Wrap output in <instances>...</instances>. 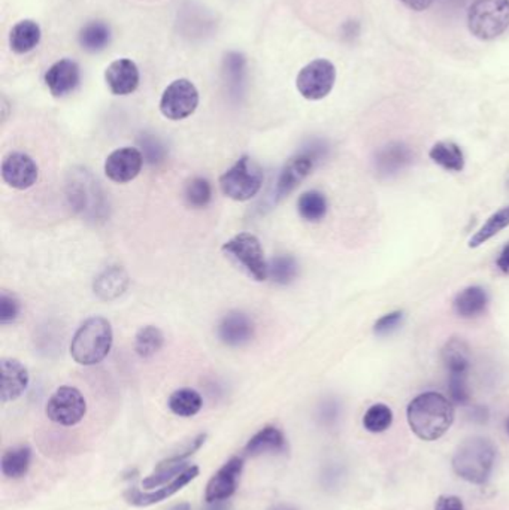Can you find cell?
<instances>
[{
  "mask_svg": "<svg viewBox=\"0 0 509 510\" xmlns=\"http://www.w3.org/2000/svg\"><path fill=\"white\" fill-rule=\"evenodd\" d=\"M165 343V336L161 328L146 326L137 332L135 337V351L141 358H150L161 351Z\"/></svg>",
  "mask_w": 509,
  "mask_h": 510,
  "instance_id": "31",
  "label": "cell"
},
{
  "mask_svg": "<svg viewBox=\"0 0 509 510\" xmlns=\"http://www.w3.org/2000/svg\"><path fill=\"white\" fill-rule=\"evenodd\" d=\"M32 463V450L28 446H15L2 455L0 468L8 479H21L27 475Z\"/></svg>",
  "mask_w": 509,
  "mask_h": 510,
  "instance_id": "26",
  "label": "cell"
},
{
  "mask_svg": "<svg viewBox=\"0 0 509 510\" xmlns=\"http://www.w3.org/2000/svg\"><path fill=\"white\" fill-rule=\"evenodd\" d=\"M41 27L34 20H23L15 24L10 33V47L15 54H27L34 51L41 43Z\"/></svg>",
  "mask_w": 509,
  "mask_h": 510,
  "instance_id": "23",
  "label": "cell"
},
{
  "mask_svg": "<svg viewBox=\"0 0 509 510\" xmlns=\"http://www.w3.org/2000/svg\"><path fill=\"white\" fill-rule=\"evenodd\" d=\"M185 200L192 208H205L213 199V188L205 178H193L187 184L184 192Z\"/></svg>",
  "mask_w": 509,
  "mask_h": 510,
  "instance_id": "36",
  "label": "cell"
},
{
  "mask_svg": "<svg viewBox=\"0 0 509 510\" xmlns=\"http://www.w3.org/2000/svg\"><path fill=\"white\" fill-rule=\"evenodd\" d=\"M399 2L403 4L408 10L423 12V11L429 10L435 0H399Z\"/></svg>",
  "mask_w": 509,
  "mask_h": 510,
  "instance_id": "41",
  "label": "cell"
},
{
  "mask_svg": "<svg viewBox=\"0 0 509 510\" xmlns=\"http://www.w3.org/2000/svg\"><path fill=\"white\" fill-rule=\"evenodd\" d=\"M189 463H172L169 459H166L163 463L159 464L156 472L150 475L148 478L144 479L142 487L145 490H156V488L163 487L168 483H172L178 475L184 472L185 468L189 467Z\"/></svg>",
  "mask_w": 509,
  "mask_h": 510,
  "instance_id": "32",
  "label": "cell"
},
{
  "mask_svg": "<svg viewBox=\"0 0 509 510\" xmlns=\"http://www.w3.org/2000/svg\"><path fill=\"white\" fill-rule=\"evenodd\" d=\"M168 406H169L170 412L175 413L176 417L192 418L198 415L202 409V396L196 389H176L175 393L170 394Z\"/></svg>",
  "mask_w": 509,
  "mask_h": 510,
  "instance_id": "28",
  "label": "cell"
},
{
  "mask_svg": "<svg viewBox=\"0 0 509 510\" xmlns=\"http://www.w3.org/2000/svg\"><path fill=\"white\" fill-rule=\"evenodd\" d=\"M139 69L130 59H118L113 61L105 71V82L109 91L115 96H129L139 87Z\"/></svg>",
  "mask_w": 509,
  "mask_h": 510,
  "instance_id": "14",
  "label": "cell"
},
{
  "mask_svg": "<svg viewBox=\"0 0 509 510\" xmlns=\"http://www.w3.org/2000/svg\"><path fill=\"white\" fill-rule=\"evenodd\" d=\"M335 82V65L325 59H317L301 69L296 78V89L307 100H321L331 94Z\"/></svg>",
  "mask_w": 509,
  "mask_h": 510,
  "instance_id": "8",
  "label": "cell"
},
{
  "mask_svg": "<svg viewBox=\"0 0 509 510\" xmlns=\"http://www.w3.org/2000/svg\"><path fill=\"white\" fill-rule=\"evenodd\" d=\"M223 253L246 271L247 275L257 282L269 278V266L264 258L263 248L254 234L239 233L223 245Z\"/></svg>",
  "mask_w": 509,
  "mask_h": 510,
  "instance_id": "6",
  "label": "cell"
},
{
  "mask_svg": "<svg viewBox=\"0 0 509 510\" xmlns=\"http://www.w3.org/2000/svg\"><path fill=\"white\" fill-rule=\"evenodd\" d=\"M456 411L450 398L427 391L412 398L406 409V420L419 439L435 442L441 439L453 426Z\"/></svg>",
  "mask_w": 509,
  "mask_h": 510,
  "instance_id": "1",
  "label": "cell"
},
{
  "mask_svg": "<svg viewBox=\"0 0 509 510\" xmlns=\"http://www.w3.org/2000/svg\"><path fill=\"white\" fill-rule=\"evenodd\" d=\"M111 38H113V32H111L109 24L99 20L85 23L78 33L80 47L91 54L104 51L105 48L111 43Z\"/></svg>",
  "mask_w": 509,
  "mask_h": 510,
  "instance_id": "24",
  "label": "cell"
},
{
  "mask_svg": "<svg viewBox=\"0 0 509 510\" xmlns=\"http://www.w3.org/2000/svg\"><path fill=\"white\" fill-rule=\"evenodd\" d=\"M207 510H229L224 501H215V503H208Z\"/></svg>",
  "mask_w": 509,
  "mask_h": 510,
  "instance_id": "43",
  "label": "cell"
},
{
  "mask_svg": "<svg viewBox=\"0 0 509 510\" xmlns=\"http://www.w3.org/2000/svg\"><path fill=\"white\" fill-rule=\"evenodd\" d=\"M325 153V146L321 145V144H314L311 150L301 153V154L294 155L288 160L287 163L284 164L281 174H279L278 183L275 188V201H281L290 192H294L303 179L311 174L317 159H320Z\"/></svg>",
  "mask_w": 509,
  "mask_h": 510,
  "instance_id": "10",
  "label": "cell"
},
{
  "mask_svg": "<svg viewBox=\"0 0 509 510\" xmlns=\"http://www.w3.org/2000/svg\"><path fill=\"white\" fill-rule=\"evenodd\" d=\"M170 510H192V506L189 503H181V505H176Z\"/></svg>",
  "mask_w": 509,
  "mask_h": 510,
  "instance_id": "45",
  "label": "cell"
},
{
  "mask_svg": "<svg viewBox=\"0 0 509 510\" xmlns=\"http://www.w3.org/2000/svg\"><path fill=\"white\" fill-rule=\"evenodd\" d=\"M129 277L121 267H109L96 278L95 293L102 300H114L128 290Z\"/></svg>",
  "mask_w": 509,
  "mask_h": 510,
  "instance_id": "25",
  "label": "cell"
},
{
  "mask_svg": "<svg viewBox=\"0 0 509 510\" xmlns=\"http://www.w3.org/2000/svg\"><path fill=\"white\" fill-rule=\"evenodd\" d=\"M2 403L14 402L23 396L27 389V369L21 361L15 358H4L2 360Z\"/></svg>",
  "mask_w": 509,
  "mask_h": 510,
  "instance_id": "18",
  "label": "cell"
},
{
  "mask_svg": "<svg viewBox=\"0 0 509 510\" xmlns=\"http://www.w3.org/2000/svg\"><path fill=\"white\" fill-rule=\"evenodd\" d=\"M45 413L48 420L62 427H74L84 420L87 402L80 389L63 385L48 398Z\"/></svg>",
  "mask_w": 509,
  "mask_h": 510,
  "instance_id": "7",
  "label": "cell"
},
{
  "mask_svg": "<svg viewBox=\"0 0 509 510\" xmlns=\"http://www.w3.org/2000/svg\"><path fill=\"white\" fill-rule=\"evenodd\" d=\"M497 267L504 273H509V244L505 245L499 258H497Z\"/></svg>",
  "mask_w": 509,
  "mask_h": 510,
  "instance_id": "42",
  "label": "cell"
},
{
  "mask_svg": "<svg viewBox=\"0 0 509 510\" xmlns=\"http://www.w3.org/2000/svg\"><path fill=\"white\" fill-rule=\"evenodd\" d=\"M199 467L198 466H189L185 468L184 472L178 475L172 483L168 485H163L161 488H157L156 491L153 492H141L137 490L129 491L126 494L129 503L133 506H152L161 501L166 500L168 497L174 496L175 492L181 491L187 483H192L193 479L198 478Z\"/></svg>",
  "mask_w": 509,
  "mask_h": 510,
  "instance_id": "16",
  "label": "cell"
},
{
  "mask_svg": "<svg viewBox=\"0 0 509 510\" xmlns=\"http://www.w3.org/2000/svg\"><path fill=\"white\" fill-rule=\"evenodd\" d=\"M429 157L434 163L450 172H462L465 169L463 151L451 141L436 142L429 151Z\"/></svg>",
  "mask_w": 509,
  "mask_h": 510,
  "instance_id": "27",
  "label": "cell"
},
{
  "mask_svg": "<svg viewBox=\"0 0 509 510\" xmlns=\"http://www.w3.org/2000/svg\"><path fill=\"white\" fill-rule=\"evenodd\" d=\"M442 361L450 376H467L471 370V349L458 337L450 339L442 349Z\"/></svg>",
  "mask_w": 509,
  "mask_h": 510,
  "instance_id": "21",
  "label": "cell"
},
{
  "mask_svg": "<svg viewBox=\"0 0 509 510\" xmlns=\"http://www.w3.org/2000/svg\"><path fill=\"white\" fill-rule=\"evenodd\" d=\"M412 159H414V154L410 146L402 142H392L377 151L373 164L377 169V174L387 178L408 168L412 163Z\"/></svg>",
  "mask_w": 509,
  "mask_h": 510,
  "instance_id": "17",
  "label": "cell"
},
{
  "mask_svg": "<svg viewBox=\"0 0 509 510\" xmlns=\"http://www.w3.org/2000/svg\"><path fill=\"white\" fill-rule=\"evenodd\" d=\"M263 185V170L255 160L244 155L220 178L224 196L231 200L247 201L260 192Z\"/></svg>",
  "mask_w": 509,
  "mask_h": 510,
  "instance_id": "5",
  "label": "cell"
},
{
  "mask_svg": "<svg viewBox=\"0 0 509 510\" xmlns=\"http://www.w3.org/2000/svg\"><path fill=\"white\" fill-rule=\"evenodd\" d=\"M144 164V155L137 148L123 146L108 155L105 161V175L113 183L126 184L137 178Z\"/></svg>",
  "mask_w": 509,
  "mask_h": 510,
  "instance_id": "13",
  "label": "cell"
},
{
  "mask_svg": "<svg viewBox=\"0 0 509 510\" xmlns=\"http://www.w3.org/2000/svg\"><path fill=\"white\" fill-rule=\"evenodd\" d=\"M448 393L451 402L456 404H467L471 402V389L467 385V376H450L448 380Z\"/></svg>",
  "mask_w": 509,
  "mask_h": 510,
  "instance_id": "37",
  "label": "cell"
},
{
  "mask_svg": "<svg viewBox=\"0 0 509 510\" xmlns=\"http://www.w3.org/2000/svg\"><path fill=\"white\" fill-rule=\"evenodd\" d=\"M268 510H299V509H297V507H294V506L284 505V503H281V505H275L272 506V507H269Z\"/></svg>",
  "mask_w": 509,
  "mask_h": 510,
  "instance_id": "44",
  "label": "cell"
},
{
  "mask_svg": "<svg viewBox=\"0 0 509 510\" xmlns=\"http://www.w3.org/2000/svg\"><path fill=\"white\" fill-rule=\"evenodd\" d=\"M247 60L239 52H229L223 60V72L231 90H239L246 80Z\"/></svg>",
  "mask_w": 509,
  "mask_h": 510,
  "instance_id": "34",
  "label": "cell"
},
{
  "mask_svg": "<svg viewBox=\"0 0 509 510\" xmlns=\"http://www.w3.org/2000/svg\"><path fill=\"white\" fill-rule=\"evenodd\" d=\"M2 178L15 190H27L38 181V164L24 153H11L2 161Z\"/></svg>",
  "mask_w": 509,
  "mask_h": 510,
  "instance_id": "12",
  "label": "cell"
},
{
  "mask_svg": "<svg viewBox=\"0 0 509 510\" xmlns=\"http://www.w3.org/2000/svg\"><path fill=\"white\" fill-rule=\"evenodd\" d=\"M20 302L14 294H10L8 291H2L0 294V323L2 326L14 323L19 318Z\"/></svg>",
  "mask_w": 509,
  "mask_h": 510,
  "instance_id": "38",
  "label": "cell"
},
{
  "mask_svg": "<svg viewBox=\"0 0 509 510\" xmlns=\"http://www.w3.org/2000/svg\"><path fill=\"white\" fill-rule=\"evenodd\" d=\"M80 66L71 59L56 61L45 74V84L54 98H63L80 85Z\"/></svg>",
  "mask_w": 509,
  "mask_h": 510,
  "instance_id": "15",
  "label": "cell"
},
{
  "mask_svg": "<svg viewBox=\"0 0 509 510\" xmlns=\"http://www.w3.org/2000/svg\"><path fill=\"white\" fill-rule=\"evenodd\" d=\"M199 106V91L190 80L170 82L161 94V113L170 122H181L193 115Z\"/></svg>",
  "mask_w": 509,
  "mask_h": 510,
  "instance_id": "9",
  "label": "cell"
},
{
  "mask_svg": "<svg viewBox=\"0 0 509 510\" xmlns=\"http://www.w3.org/2000/svg\"><path fill=\"white\" fill-rule=\"evenodd\" d=\"M402 319H403V312L402 310H395V312H390V314L384 315L381 318L378 319L375 323V327H373V332L378 336H388L392 334L395 330L399 328L402 324Z\"/></svg>",
  "mask_w": 509,
  "mask_h": 510,
  "instance_id": "39",
  "label": "cell"
},
{
  "mask_svg": "<svg viewBox=\"0 0 509 510\" xmlns=\"http://www.w3.org/2000/svg\"><path fill=\"white\" fill-rule=\"evenodd\" d=\"M327 209H329L327 199L323 192H316V190L303 192L297 200L299 216H302L303 220L308 221V223H318V221L323 220L327 214Z\"/></svg>",
  "mask_w": 509,
  "mask_h": 510,
  "instance_id": "29",
  "label": "cell"
},
{
  "mask_svg": "<svg viewBox=\"0 0 509 510\" xmlns=\"http://www.w3.org/2000/svg\"><path fill=\"white\" fill-rule=\"evenodd\" d=\"M287 439L283 431L274 426H268L255 433L246 446V454L250 457L260 455H278L287 451Z\"/></svg>",
  "mask_w": 509,
  "mask_h": 510,
  "instance_id": "20",
  "label": "cell"
},
{
  "mask_svg": "<svg viewBox=\"0 0 509 510\" xmlns=\"http://www.w3.org/2000/svg\"><path fill=\"white\" fill-rule=\"evenodd\" d=\"M509 27V0H474L467 11V28L480 41H493Z\"/></svg>",
  "mask_w": 509,
  "mask_h": 510,
  "instance_id": "4",
  "label": "cell"
},
{
  "mask_svg": "<svg viewBox=\"0 0 509 510\" xmlns=\"http://www.w3.org/2000/svg\"><path fill=\"white\" fill-rule=\"evenodd\" d=\"M242 470H244V459L241 457H231L227 463L223 464L208 483L205 491L207 503L229 500L238 490Z\"/></svg>",
  "mask_w": 509,
  "mask_h": 510,
  "instance_id": "11",
  "label": "cell"
},
{
  "mask_svg": "<svg viewBox=\"0 0 509 510\" xmlns=\"http://www.w3.org/2000/svg\"><path fill=\"white\" fill-rule=\"evenodd\" d=\"M297 263L292 255H281L275 258L272 264L269 266V277L274 278V281L281 286H287L294 281L297 277Z\"/></svg>",
  "mask_w": 509,
  "mask_h": 510,
  "instance_id": "35",
  "label": "cell"
},
{
  "mask_svg": "<svg viewBox=\"0 0 509 510\" xmlns=\"http://www.w3.org/2000/svg\"><path fill=\"white\" fill-rule=\"evenodd\" d=\"M393 424V412L384 403H377L369 407L364 417V427L369 433H384Z\"/></svg>",
  "mask_w": 509,
  "mask_h": 510,
  "instance_id": "33",
  "label": "cell"
},
{
  "mask_svg": "<svg viewBox=\"0 0 509 510\" xmlns=\"http://www.w3.org/2000/svg\"><path fill=\"white\" fill-rule=\"evenodd\" d=\"M505 430H506V433H508L509 435V417L508 420H506V422H505Z\"/></svg>",
  "mask_w": 509,
  "mask_h": 510,
  "instance_id": "46",
  "label": "cell"
},
{
  "mask_svg": "<svg viewBox=\"0 0 509 510\" xmlns=\"http://www.w3.org/2000/svg\"><path fill=\"white\" fill-rule=\"evenodd\" d=\"M489 304L486 290L482 286H467L454 299V310L460 318H476L484 314Z\"/></svg>",
  "mask_w": 509,
  "mask_h": 510,
  "instance_id": "22",
  "label": "cell"
},
{
  "mask_svg": "<svg viewBox=\"0 0 509 510\" xmlns=\"http://www.w3.org/2000/svg\"><path fill=\"white\" fill-rule=\"evenodd\" d=\"M218 337L229 347H242L250 342L254 334V326L242 312H231L218 326Z\"/></svg>",
  "mask_w": 509,
  "mask_h": 510,
  "instance_id": "19",
  "label": "cell"
},
{
  "mask_svg": "<svg viewBox=\"0 0 509 510\" xmlns=\"http://www.w3.org/2000/svg\"><path fill=\"white\" fill-rule=\"evenodd\" d=\"M506 227H509V205L495 212V214L482 225V229L478 230V231L472 236L471 240H469V248H478V247H482V245L489 242L491 238H495L496 234L500 233V231L506 229Z\"/></svg>",
  "mask_w": 509,
  "mask_h": 510,
  "instance_id": "30",
  "label": "cell"
},
{
  "mask_svg": "<svg viewBox=\"0 0 509 510\" xmlns=\"http://www.w3.org/2000/svg\"><path fill=\"white\" fill-rule=\"evenodd\" d=\"M435 510H465V505L460 497L439 496Z\"/></svg>",
  "mask_w": 509,
  "mask_h": 510,
  "instance_id": "40",
  "label": "cell"
},
{
  "mask_svg": "<svg viewBox=\"0 0 509 510\" xmlns=\"http://www.w3.org/2000/svg\"><path fill=\"white\" fill-rule=\"evenodd\" d=\"M111 323L104 317H93L76 330L72 339L71 356L81 365H96L108 357L113 348Z\"/></svg>",
  "mask_w": 509,
  "mask_h": 510,
  "instance_id": "2",
  "label": "cell"
},
{
  "mask_svg": "<svg viewBox=\"0 0 509 510\" xmlns=\"http://www.w3.org/2000/svg\"><path fill=\"white\" fill-rule=\"evenodd\" d=\"M496 461V446L486 437H472L458 445L453 457V468L458 478L482 485L490 478Z\"/></svg>",
  "mask_w": 509,
  "mask_h": 510,
  "instance_id": "3",
  "label": "cell"
}]
</instances>
